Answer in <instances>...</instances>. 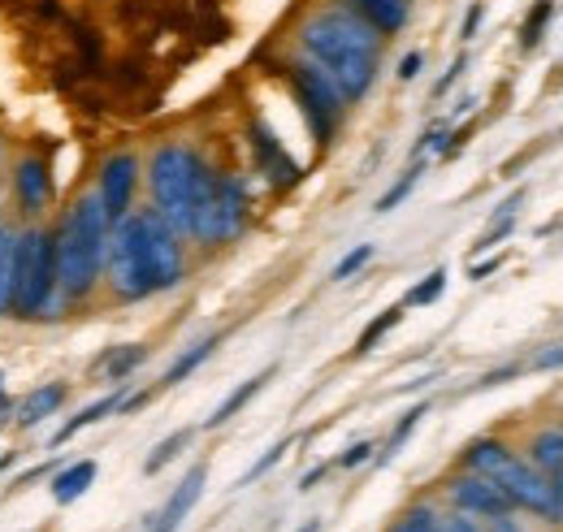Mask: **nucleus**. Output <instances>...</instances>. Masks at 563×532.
Wrapping results in <instances>:
<instances>
[{
  "label": "nucleus",
  "instance_id": "f257e3e1",
  "mask_svg": "<svg viewBox=\"0 0 563 532\" xmlns=\"http://www.w3.org/2000/svg\"><path fill=\"white\" fill-rule=\"evenodd\" d=\"M109 286L122 299H147L183 281V243L178 230L156 212H131L109 230Z\"/></svg>",
  "mask_w": 563,
  "mask_h": 532
},
{
  "label": "nucleus",
  "instance_id": "f03ea898",
  "mask_svg": "<svg viewBox=\"0 0 563 532\" xmlns=\"http://www.w3.org/2000/svg\"><path fill=\"white\" fill-rule=\"evenodd\" d=\"M299 48H303V57L312 66L339 87L343 104L368 96V87L377 78V66H382V35L373 26H364L352 9H343V4L317 13L312 22H303Z\"/></svg>",
  "mask_w": 563,
  "mask_h": 532
},
{
  "label": "nucleus",
  "instance_id": "7ed1b4c3",
  "mask_svg": "<svg viewBox=\"0 0 563 532\" xmlns=\"http://www.w3.org/2000/svg\"><path fill=\"white\" fill-rule=\"evenodd\" d=\"M109 230L113 225H109V217H104L96 196H82L66 212L62 234L53 239L57 243V290L66 299H82L96 286L104 256H109Z\"/></svg>",
  "mask_w": 563,
  "mask_h": 532
},
{
  "label": "nucleus",
  "instance_id": "20e7f679",
  "mask_svg": "<svg viewBox=\"0 0 563 532\" xmlns=\"http://www.w3.org/2000/svg\"><path fill=\"white\" fill-rule=\"evenodd\" d=\"M147 182H152V203H156V212H161L178 234H191L200 208L209 203L212 187H217V174H212L191 147H178V143H174V147H161V152L152 156Z\"/></svg>",
  "mask_w": 563,
  "mask_h": 532
},
{
  "label": "nucleus",
  "instance_id": "39448f33",
  "mask_svg": "<svg viewBox=\"0 0 563 532\" xmlns=\"http://www.w3.org/2000/svg\"><path fill=\"white\" fill-rule=\"evenodd\" d=\"M57 295V243L44 230L18 234L13 252V308L18 317H44Z\"/></svg>",
  "mask_w": 563,
  "mask_h": 532
},
{
  "label": "nucleus",
  "instance_id": "423d86ee",
  "mask_svg": "<svg viewBox=\"0 0 563 532\" xmlns=\"http://www.w3.org/2000/svg\"><path fill=\"white\" fill-rule=\"evenodd\" d=\"M490 480L507 494L511 511H529V516H542V520H560L555 516V494H551V476L538 472L529 459H520L516 451L490 472Z\"/></svg>",
  "mask_w": 563,
  "mask_h": 532
},
{
  "label": "nucleus",
  "instance_id": "0eeeda50",
  "mask_svg": "<svg viewBox=\"0 0 563 532\" xmlns=\"http://www.w3.org/2000/svg\"><path fill=\"white\" fill-rule=\"evenodd\" d=\"M286 78H290V87H295V96H299V104H303V118H308V126L317 134V143H330L334 122H339V113H343L339 87L312 66V62L286 66Z\"/></svg>",
  "mask_w": 563,
  "mask_h": 532
},
{
  "label": "nucleus",
  "instance_id": "6e6552de",
  "mask_svg": "<svg viewBox=\"0 0 563 532\" xmlns=\"http://www.w3.org/2000/svg\"><path fill=\"white\" fill-rule=\"evenodd\" d=\"M243 221H247V200H243V187L234 182V178H221L217 174V187H212L209 203L200 208V217H196V230H191V239H200V243H230L239 230H243Z\"/></svg>",
  "mask_w": 563,
  "mask_h": 532
},
{
  "label": "nucleus",
  "instance_id": "1a4fd4ad",
  "mask_svg": "<svg viewBox=\"0 0 563 532\" xmlns=\"http://www.w3.org/2000/svg\"><path fill=\"white\" fill-rule=\"evenodd\" d=\"M446 494H451L455 511H464V516H473V520L511 516L507 494L494 485L490 476H482V472H460V476H451V480H446Z\"/></svg>",
  "mask_w": 563,
  "mask_h": 532
},
{
  "label": "nucleus",
  "instance_id": "9d476101",
  "mask_svg": "<svg viewBox=\"0 0 563 532\" xmlns=\"http://www.w3.org/2000/svg\"><path fill=\"white\" fill-rule=\"evenodd\" d=\"M135 178H140V160L135 156H113L100 174V208L109 217V225H118L122 217H131V200H135Z\"/></svg>",
  "mask_w": 563,
  "mask_h": 532
},
{
  "label": "nucleus",
  "instance_id": "9b49d317",
  "mask_svg": "<svg viewBox=\"0 0 563 532\" xmlns=\"http://www.w3.org/2000/svg\"><path fill=\"white\" fill-rule=\"evenodd\" d=\"M205 480H209V467H191L187 476H183V485L169 494V502H165V511L152 520V532H178V524L191 516V507L200 502V494H205Z\"/></svg>",
  "mask_w": 563,
  "mask_h": 532
},
{
  "label": "nucleus",
  "instance_id": "f8f14e48",
  "mask_svg": "<svg viewBox=\"0 0 563 532\" xmlns=\"http://www.w3.org/2000/svg\"><path fill=\"white\" fill-rule=\"evenodd\" d=\"M343 9H352L377 35H395L408 26V0H343Z\"/></svg>",
  "mask_w": 563,
  "mask_h": 532
},
{
  "label": "nucleus",
  "instance_id": "ddd939ff",
  "mask_svg": "<svg viewBox=\"0 0 563 532\" xmlns=\"http://www.w3.org/2000/svg\"><path fill=\"white\" fill-rule=\"evenodd\" d=\"M252 147H256V156H261L265 174H269L278 187H295V182H299V165L282 152V143L265 131V126H252Z\"/></svg>",
  "mask_w": 563,
  "mask_h": 532
},
{
  "label": "nucleus",
  "instance_id": "4468645a",
  "mask_svg": "<svg viewBox=\"0 0 563 532\" xmlns=\"http://www.w3.org/2000/svg\"><path fill=\"white\" fill-rule=\"evenodd\" d=\"M13 187H18V200H22L26 212H40L44 200L53 196L48 165H44V160H22V169H18V178H13Z\"/></svg>",
  "mask_w": 563,
  "mask_h": 532
},
{
  "label": "nucleus",
  "instance_id": "2eb2a0df",
  "mask_svg": "<svg viewBox=\"0 0 563 532\" xmlns=\"http://www.w3.org/2000/svg\"><path fill=\"white\" fill-rule=\"evenodd\" d=\"M529 464L547 476H560L563 472V429H542L533 442H529Z\"/></svg>",
  "mask_w": 563,
  "mask_h": 532
},
{
  "label": "nucleus",
  "instance_id": "dca6fc26",
  "mask_svg": "<svg viewBox=\"0 0 563 532\" xmlns=\"http://www.w3.org/2000/svg\"><path fill=\"white\" fill-rule=\"evenodd\" d=\"M91 480H96V459H78V464L66 467V472L53 480V498H57V502H74V498H82V494L91 489Z\"/></svg>",
  "mask_w": 563,
  "mask_h": 532
},
{
  "label": "nucleus",
  "instance_id": "f3484780",
  "mask_svg": "<svg viewBox=\"0 0 563 532\" xmlns=\"http://www.w3.org/2000/svg\"><path fill=\"white\" fill-rule=\"evenodd\" d=\"M269 377H274V368H265V373H256L252 381H243V386H239V390H234V395H230V399L221 402V407H217V411L209 415V429H217V424H225L230 415H239V411H243L247 402H252L256 395H261V390H265V381H269Z\"/></svg>",
  "mask_w": 563,
  "mask_h": 532
},
{
  "label": "nucleus",
  "instance_id": "a211bd4d",
  "mask_svg": "<svg viewBox=\"0 0 563 532\" xmlns=\"http://www.w3.org/2000/svg\"><path fill=\"white\" fill-rule=\"evenodd\" d=\"M507 455H511V446H503L498 437H477V442H468V451H464V467H468V472L490 476L494 467L503 464Z\"/></svg>",
  "mask_w": 563,
  "mask_h": 532
},
{
  "label": "nucleus",
  "instance_id": "6ab92c4d",
  "mask_svg": "<svg viewBox=\"0 0 563 532\" xmlns=\"http://www.w3.org/2000/svg\"><path fill=\"white\" fill-rule=\"evenodd\" d=\"M66 399V386H44V390H35L31 399L22 402V411H18V424L22 429H31V424H40L44 415H53L57 407Z\"/></svg>",
  "mask_w": 563,
  "mask_h": 532
},
{
  "label": "nucleus",
  "instance_id": "aec40b11",
  "mask_svg": "<svg viewBox=\"0 0 563 532\" xmlns=\"http://www.w3.org/2000/svg\"><path fill=\"white\" fill-rule=\"evenodd\" d=\"M109 411H122V395H104L100 402H91V407H82L74 420H66L62 424V433H57V442H70L78 429H87V424H100Z\"/></svg>",
  "mask_w": 563,
  "mask_h": 532
},
{
  "label": "nucleus",
  "instance_id": "412c9836",
  "mask_svg": "<svg viewBox=\"0 0 563 532\" xmlns=\"http://www.w3.org/2000/svg\"><path fill=\"white\" fill-rule=\"evenodd\" d=\"M217 342H221V337H205V342H196L187 355H178V359L169 364V373H165V386H178L183 377H191V373H196V368L209 359L212 351H217Z\"/></svg>",
  "mask_w": 563,
  "mask_h": 532
},
{
  "label": "nucleus",
  "instance_id": "4be33fe9",
  "mask_svg": "<svg viewBox=\"0 0 563 532\" xmlns=\"http://www.w3.org/2000/svg\"><path fill=\"white\" fill-rule=\"evenodd\" d=\"M13 252H18V239L0 225V317L13 308Z\"/></svg>",
  "mask_w": 563,
  "mask_h": 532
},
{
  "label": "nucleus",
  "instance_id": "5701e85b",
  "mask_svg": "<svg viewBox=\"0 0 563 532\" xmlns=\"http://www.w3.org/2000/svg\"><path fill=\"white\" fill-rule=\"evenodd\" d=\"M191 437H196L191 429H178V433H169V437H165V442H161V446H156V451L147 455V464H143V472H147V476H152V472H161V467L169 464V459H174V455H178V451H183V446H187Z\"/></svg>",
  "mask_w": 563,
  "mask_h": 532
},
{
  "label": "nucleus",
  "instance_id": "b1692460",
  "mask_svg": "<svg viewBox=\"0 0 563 532\" xmlns=\"http://www.w3.org/2000/svg\"><path fill=\"white\" fill-rule=\"evenodd\" d=\"M390 532H438V511L417 502V507H408V511L399 516V524Z\"/></svg>",
  "mask_w": 563,
  "mask_h": 532
},
{
  "label": "nucleus",
  "instance_id": "393cba45",
  "mask_svg": "<svg viewBox=\"0 0 563 532\" xmlns=\"http://www.w3.org/2000/svg\"><path fill=\"white\" fill-rule=\"evenodd\" d=\"M555 13V0H538L533 9H529V18H525V31H520V44L525 48H533L538 40H542V26H547V18Z\"/></svg>",
  "mask_w": 563,
  "mask_h": 532
},
{
  "label": "nucleus",
  "instance_id": "a878e982",
  "mask_svg": "<svg viewBox=\"0 0 563 532\" xmlns=\"http://www.w3.org/2000/svg\"><path fill=\"white\" fill-rule=\"evenodd\" d=\"M399 317H404V308H386V312H382V317H377V321H373L368 330L360 333V342H355V351H373L382 333H390V330H395V325H399Z\"/></svg>",
  "mask_w": 563,
  "mask_h": 532
},
{
  "label": "nucleus",
  "instance_id": "bb28decb",
  "mask_svg": "<svg viewBox=\"0 0 563 532\" xmlns=\"http://www.w3.org/2000/svg\"><path fill=\"white\" fill-rule=\"evenodd\" d=\"M442 290H446V268H433V273L424 277L421 286H412L408 303H412V308H424V303H433V299H438Z\"/></svg>",
  "mask_w": 563,
  "mask_h": 532
},
{
  "label": "nucleus",
  "instance_id": "cd10ccee",
  "mask_svg": "<svg viewBox=\"0 0 563 532\" xmlns=\"http://www.w3.org/2000/svg\"><path fill=\"white\" fill-rule=\"evenodd\" d=\"M140 364H143V346H126V351H118V355L104 364V373H109L113 381H122V377H131Z\"/></svg>",
  "mask_w": 563,
  "mask_h": 532
},
{
  "label": "nucleus",
  "instance_id": "c85d7f7f",
  "mask_svg": "<svg viewBox=\"0 0 563 532\" xmlns=\"http://www.w3.org/2000/svg\"><path fill=\"white\" fill-rule=\"evenodd\" d=\"M421 415H424V407H412V411H408V415H404V420L395 424V433H390V442H386V455H395V451H399V446L408 442V433H412V429L421 424Z\"/></svg>",
  "mask_w": 563,
  "mask_h": 532
},
{
  "label": "nucleus",
  "instance_id": "c756f323",
  "mask_svg": "<svg viewBox=\"0 0 563 532\" xmlns=\"http://www.w3.org/2000/svg\"><path fill=\"white\" fill-rule=\"evenodd\" d=\"M368 261H373V247H368V243H364V247H355L352 256H343V261H339V268H334V281H347L355 268H364Z\"/></svg>",
  "mask_w": 563,
  "mask_h": 532
},
{
  "label": "nucleus",
  "instance_id": "7c9ffc66",
  "mask_svg": "<svg viewBox=\"0 0 563 532\" xmlns=\"http://www.w3.org/2000/svg\"><path fill=\"white\" fill-rule=\"evenodd\" d=\"M417 178H421V169H412V174H408L404 182H395V187H390V191H386V196L377 200V212H390L395 203H399L404 196H408V191H412V187H417Z\"/></svg>",
  "mask_w": 563,
  "mask_h": 532
},
{
  "label": "nucleus",
  "instance_id": "2f4dec72",
  "mask_svg": "<svg viewBox=\"0 0 563 532\" xmlns=\"http://www.w3.org/2000/svg\"><path fill=\"white\" fill-rule=\"evenodd\" d=\"M286 451H290V442H278V446H274V451H269L265 459H256V464L247 467V476H243V485H252L256 476H265V472H269V467L278 464V459H282V455H286Z\"/></svg>",
  "mask_w": 563,
  "mask_h": 532
},
{
  "label": "nucleus",
  "instance_id": "473e14b6",
  "mask_svg": "<svg viewBox=\"0 0 563 532\" xmlns=\"http://www.w3.org/2000/svg\"><path fill=\"white\" fill-rule=\"evenodd\" d=\"M438 532H486L473 516H464V511H455V516H446V520H438Z\"/></svg>",
  "mask_w": 563,
  "mask_h": 532
},
{
  "label": "nucleus",
  "instance_id": "72a5a7b5",
  "mask_svg": "<svg viewBox=\"0 0 563 532\" xmlns=\"http://www.w3.org/2000/svg\"><path fill=\"white\" fill-rule=\"evenodd\" d=\"M373 451H377L373 442H355V446L347 451V455H343V459H339V464H343V467H360L364 459H373Z\"/></svg>",
  "mask_w": 563,
  "mask_h": 532
},
{
  "label": "nucleus",
  "instance_id": "f704fd0d",
  "mask_svg": "<svg viewBox=\"0 0 563 532\" xmlns=\"http://www.w3.org/2000/svg\"><path fill=\"white\" fill-rule=\"evenodd\" d=\"M533 368H563V346L560 351H542V355L533 359Z\"/></svg>",
  "mask_w": 563,
  "mask_h": 532
},
{
  "label": "nucleus",
  "instance_id": "c9c22d12",
  "mask_svg": "<svg viewBox=\"0 0 563 532\" xmlns=\"http://www.w3.org/2000/svg\"><path fill=\"white\" fill-rule=\"evenodd\" d=\"M482 13H486L482 4H473V9H468V18H464V40H473V35H477V22H482Z\"/></svg>",
  "mask_w": 563,
  "mask_h": 532
},
{
  "label": "nucleus",
  "instance_id": "e433bc0d",
  "mask_svg": "<svg viewBox=\"0 0 563 532\" xmlns=\"http://www.w3.org/2000/svg\"><path fill=\"white\" fill-rule=\"evenodd\" d=\"M417 74H421V53H408L399 66V78H417Z\"/></svg>",
  "mask_w": 563,
  "mask_h": 532
},
{
  "label": "nucleus",
  "instance_id": "4c0bfd02",
  "mask_svg": "<svg viewBox=\"0 0 563 532\" xmlns=\"http://www.w3.org/2000/svg\"><path fill=\"white\" fill-rule=\"evenodd\" d=\"M486 532H525L516 520H507V516H498V520H486Z\"/></svg>",
  "mask_w": 563,
  "mask_h": 532
},
{
  "label": "nucleus",
  "instance_id": "58836bf2",
  "mask_svg": "<svg viewBox=\"0 0 563 532\" xmlns=\"http://www.w3.org/2000/svg\"><path fill=\"white\" fill-rule=\"evenodd\" d=\"M460 69H464V57H460V62H455V66L446 69V74H442V82H438V96H442V91H446V87H451V82H455V78H460Z\"/></svg>",
  "mask_w": 563,
  "mask_h": 532
},
{
  "label": "nucleus",
  "instance_id": "ea45409f",
  "mask_svg": "<svg viewBox=\"0 0 563 532\" xmlns=\"http://www.w3.org/2000/svg\"><path fill=\"white\" fill-rule=\"evenodd\" d=\"M551 494H555V516L563 520V472L560 476H551Z\"/></svg>",
  "mask_w": 563,
  "mask_h": 532
},
{
  "label": "nucleus",
  "instance_id": "a19ab883",
  "mask_svg": "<svg viewBox=\"0 0 563 532\" xmlns=\"http://www.w3.org/2000/svg\"><path fill=\"white\" fill-rule=\"evenodd\" d=\"M299 532H317V524H308V529H299Z\"/></svg>",
  "mask_w": 563,
  "mask_h": 532
}]
</instances>
